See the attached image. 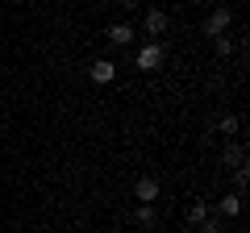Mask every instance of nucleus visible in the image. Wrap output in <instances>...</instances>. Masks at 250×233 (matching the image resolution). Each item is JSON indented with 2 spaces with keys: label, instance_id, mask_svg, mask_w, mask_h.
I'll return each instance as SVG.
<instances>
[{
  "label": "nucleus",
  "instance_id": "obj_1",
  "mask_svg": "<svg viewBox=\"0 0 250 233\" xmlns=\"http://www.w3.org/2000/svg\"><path fill=\"white\" fill-rule=\"evenodd\" d=\"M163 58H167V50H163V42H146L142 50H138V71H159L163 67Z\"/></svg>",
  "mask_w": 250,
  "mask_h": 233
},
{
  "label": "nucleus",
  "instance_id": "obj_2",
  "mask_svg": "<svg viewBox=\"0 0 250 233\" xmlns=\"http://www.w3.org/2000/svg\"><path fill=\"white\" fill-rule=\"evenodd\" d=\"M229 25H233V13L221 4V9H213V13H208V21H205V34H208V38H221V34H229Z\"/></svg>",
  "mask_w": 250,
  "mask_h": 233
},
{
  "label": "nucleus",
  "instance_id": "obj_3",
  "mask_svg": "<svg viewBox=\"0 0 250 233\" xmlns=\"http://www.w3.org/2000/svg\"><path fill=\"white\" fill-rule=\"evenodd\" d=\"M88 75H92V83H100V88H108V83L117 79V63H113V58H96V63L88 67Z\"/></svg>",
  "mask_w": 250,
  "mask_h": 233
},
{
  "label": "nucleus",
  "instance_id": "obj_4",
  "mask_svg": "<svg viewBox=\"0 0 250 233\" xmlns=\"http://www.w3.org/2000/svg\"><path fill=\"white\" fill-rule=\"evenodd\" d=\"M142 25H146V34H150V42H159V38L167 34V25H171V21H167V13H163V9H150Z\"/></svg>",
  "mask_w": 250,
  "mask_h": 233
},
{
  "label": "nucleus",
  "instance_id": "obj_5",
  "mask_svg": "<svg viewBox=\"0 0 250 233\" xmlns=\"http://www.w3.org/2000/svg\"><path fill=\"white\" fill-rule=\"evenodd\" d=\"M104 38H108V46H129V42L138 38V29L129 25V21H117V25H108Z\"/></svg>",
  "mask_w": 250,
  "mask_h": 233
},
{
  "label": "nucleus",
  "instance_id": "obj_6",
  "mask_svg": "<svg viewBox=\"0 0 250 233\" xmlns=\"http://www.w3.org/2000/svg\"><path fill=\"white\" fill-rule=\"evenodd\" d=\"M134 196H138V204H154V200H159V179H154V175H142V179L134 183Z\"/></svg>",
  "mask_w": 250,
  "mask_h": 233
},
{
  "label": "nucleus",
  "instance_id": "obj_7",
  "mask_svg": "<svg viewBox=\"0 0 250 233\" xmlns=\"http://www.w3.org/2000/svg\"><path fill=\"white\" fill-rule=\"evenodd\" d=\"M221 162H225V167H229V171H238V167H246V150H242V146H225V150H221Z\"/></svg>",
  "mask_w": 250,
  "mask_h": 233
},
{
  "label": "nucleus",
  "instance_id": "obj_8",
  "mask_svg": "<svg viewBox=\"0 0 250 233\" xmlns=\"http://www.w3.org/2000/svg\"><path fill=\"white\" fill-rule=\"evenodd\" d=\"M238 213H242V196L238 192H229V196L217 200V216H238Z\"/></svg>",
  "mask_w": 250,
  "mask_h": 233
},
{
  "label": "nucleus",
  "instance_id": "obj_9",
  "mask_svg": "<svg viewBox=\"0 0 250 233\" xmlns=\"http://www.w3.org/2000/svg\"><path fill=\"white\" fill-rule=\"evenodd\" d=\"M208 216H213V208H208L205 200H192V204H188V225H200V221H208Z\"/></svg>",
  "mask_w": 250,
  "mask_h": 233
},
{
  "label": "nucleus",
  "instance_id": "obj_10",
  "mask_svg": "<svg viewBox=\"0 0 250 233\" xmlns=\"http://www.w3.org/2000/svg\"><path fill=\"white\" fill-rule=\"evenodd\" d=\"M134 221L142 225V229H150V225H154V204H138V213H134Z\"/></svg>",
  "mask_w": 250,
  "mask_h": 233
},
{
  "label": "nucleus",
  "instance_id": "obj_11",
  "mask_svg": "<svg viewBox=\"0 0 250 233\" xmlns=\"http://www.w3.org/2000/svg\"><path fill=\"white\" fill-rule=\"evenodd\" d=\"M213 50L221 54V58H225V54H233V38H229V34H221V38H213Z\"/></svg>",
  "mask_w": 250,
  "mask_h": 233
},
{
  "label": "nucleus",
  "instance_id": "obj_12",
  "mask_svg": "<svg viewBox=\"0 0 250 233\" xmlns=\"http://www.w3.org/2000/svg\"><path fill=\"white\" fill-rule=\"evenodd\" d=\"M217 129L229 137V134H238V129H242V121H238V116H221V125H217Z\"/></svg>",
  "mask_w": 250,
  "mask_h": 233
},
{
  "label": "nucleus",
  "instance_id": "obj_13",
  "mask_svg": "<svg viewBox=\"0 0 250 233\" xmlns=\"http://www.w3.org/2000/svg\"><path fill=\"white\" fill-rule=\"evenodd\" d=\"M233 183H238V196H242V188L250 183V167H238V171H233Z\"/></svg>",
  "mask_w": 250,
  "mask_h": 233
},
{
  "label": "nucleus",
  "instance_id": "obj_14",
  "mask_svg": "<svg viewBox=\"0 0 250 233\" xmlns=\"http://www.w3.org/2000/svg\"><path fill=\"white\" fill-rule=\"evenodd\" d=\"M196 229H200V233H221V221H217V216H208V221H200Z\"/></svg>",
  "mask_w": 250,
  "mask_h": 233
}]
</instances>
